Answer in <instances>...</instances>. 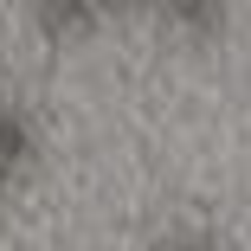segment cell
Masks as SVG:
<instances>
[{
	"label": "cell",
	"mask_w": 251,
	"mask_h": 251,
	"mask_svg": "<svg viewBox=\"0 0 251 251\" xmlns=\"http://www.w3.org/2000/svg\"><path fill=\"white\" fill-rule=\"evenodd\" d=\"M45 161V116L32 97L0 90V187H20Z\"/></svg>",
	"instance_id": "6da1fadb"
},
{
	"label": "cell",
	"mask_w": 251,
	"mask_h": 251,
	"mask_svg": "<svg viewBox=\"0 0 251 251\" xmlns=\"http://www.w3.org/2000/svg\"><path fill=\"white\" fill-rule=\"evenodd\" d=\"M148 251H232V238H226V226H213V219L180 213V219H168L155 238H148Z\"/></svg>",
	"instance_id": "7a4b0ae2"
},
{
	"label": "cell",
	"mask_w": 251,
	"mask_h": 251,
	"mask_svg": "<svg viewBox=\"0 0 251 251\" xmlns=\"http://www.w3.org/2000/svg\"><path fill=\"white\" fill-rule=\"evenodd\" d=\"M32 26L45 39H84V32L103 26V13L84 7V0H45V7H32Z\"/></svg>",
	"instance_id": "3957f363"
},
{
	"label": "cell",
	"mask_w": 251,
	"mask_h": 251,
	"mask_svg": "<svg viewBox=\"0 0 251 251\" xmlns=\"http://www.w3.org/2000/svg\"><path fill=\"white\" fill-rule=\"evenodd\" d=\"M161 26L206 39V32H226V7H213V0H193V7H168V13H161Z\"/></svg>",
	"instance_id": "277c9868"
}]
</instances>
